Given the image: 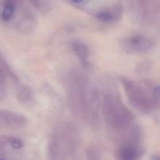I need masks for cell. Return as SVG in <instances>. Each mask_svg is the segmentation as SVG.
Returning a JSON list of instances; mask_svg holds the SVG:
<instances>
[{"mask_svg":"<svg viewBox=\"0 0 160 160\" xmlns=\"http://www.w3.org/2000/svg\"><path fill=\"white\" fill-rule=\"evenodd\" d=\"M65 88L69 107L73 115L89 125H98L101 95L88 77L78 69L71 70L66 77Z\"/></svg>","mask_w":160,"mask_h":160,"instance_id":"cell-1","label":"cell"},{"mask_svg":"<svg viewBox=\"0 0 160 160\" xmlns=\"http://www.w3.org/2000/svg\"><path fill=\"white\" fill-rule=\"evenodd\" d=\"M120 83L130 103L136 109L148 113L160 108V86L148 80L120 78Z\"/></svg>","mask_w":160,"mask_h":160,"instance_id":"cell-2","label":"cell"},{"mask_svg":"<svg viewBox=\"0 0 160 160\" xmlns=\"http://www.w3.org/2000/svg\"><path fill=\"white\" fill-rule=\"evenodd\" d=\"M102 112L106 125L116 132H124L132 128L135 116L124 104L117 90L108 89L103 92Z\"/></svg>","mask_w":160,"mask_h":160,"instance_id":"cell-3","label":"cell"},{"mask_svg":"<svg viewBox=\"0 0 160 160\" xmlns=\"http://www.w3.org/2000/svg\"><path fill=\"white\" fill-rule=\"evenodd\" d=\"M80 141L76 125L70 122L58 123L48 141L49 160H69L75 155Z\"/></svg>","mask_w":160,"mask_h":160,"instance_id":"cell-4","label":"cell"},{"mask_svg":"<svg viewBox=\"0 0 160 160\" xmlns=\"http://www.w3.org/2000/svg\"><path fill=\"white\" fill-rule=\"evenodd\" d=\"M154 47V41L143 35H133L124 38L120 42L122 50L131 54H145L152 51Z\"/></svg>","mask_w":160,"mask_h":160,"instance_id":"cell-5","label":"cell"},{"mask_svg":"<svg viewBox=\"0 0 160 160\" xmlns=\"http://www.w3.org/2000/svg\"><path fill=\"white\" fill-rule=\"evenodd\" d=\"M129 137L120 144L117 152L119 160H137L143 153L138 144L139 133L138 130L132 129Z\"/></svg>","mask_w":160,"mask_h":160,"instance_id":"cell-6","label":"cell"},{"mask_svg":"<svg viewBox=\"0 0 160 160\" xmlns=\"http://www.w3.org/2000/svg\"><path fill=\"white\" fill-rule=\"evenodd\" d=\"M28 123L26 116L17 111L8 109H0V127L18 129Z\"/></svg>","mask_w":160,"mask_h":160,"instance_id":"cell-7","label":"cell"},{"mask_svg":"<svg viewBox=\"0 0 160 160\" xmlns=\"http://www.w3.org/2000/svg\"><path fill=\"white\" fill-rule=\"evenodd\" d=\"M23 141L20 138L9 135H0V153L7 154L19 151L23 147Z\"/></svg>","mask_w":160,"mask_h":160,"instance_id":"cell-8","label":"cell"},{"mask_svg":"<svg viewBox=\"0 0 160 160\" xmlns=\"http://www.w3.org/2000/svg\"><path fill=\"white\" fill-rule=\"evenodd\" d=\"M19 0H0V20L9 23L13 20L17 13Z\"/></svg>","mask_w":160,"mask_h":160,"instance_id":"cell-9","label":"cell"},{"mask_svg":"<svg viewBox=\"0 0 160 160\" xmlns=\"http://www.w3.org/2000/svg\"><path fill=\"white\" fill-rule=\"evenodd\" d=\"M71 49L81 64L85 67H88L90 64L89 62L90 53L88 45L82 41L76 39L71 42Z\"/></svg>","mask_w":160,"mask_h":160,"instance_id":"cell-10","label":"cell"},{"mask_svg":"<svg viewBox=\"0 0 160 160\" xmlns=\"http://www.w3.org/2000/svg\"><path fill=\"white\" fill-rule=\"evenodd\" d=\"M122 9L120 6H115L112 9H104L97 13L95 17L99 21L106 24H111L117 21L121 17Z\"/></svg>","mask_w":160,"mask_h":160,"instance_id":"cell-11","label":"cell"},{"mask_svg":"<svg viewBox=\"0 0 160 160\" xmlns=\"http://www.w3.org/2000/svg\"><path fill=\"white\" fill-rule=\"evenodd\" d=\"M17 97L19 101L23 104L29 105L34 100V93L32 89L26 85H19L17 89Z\"/></svg>","mask_w":160,"mask_h":160,"instance_id":"cell-12","label":"cell"},{"mask_svg":"<svg viewBox=\"0 0 160 160\" xmlns=\"http://www.w3.org/2000/svg\"><path fill=\"white\" fill-rule=\"evenodd\" d=\"M88 160H99V155H98V152L96 149L92 147V148H89L88 151Z\"/></svg>","mask_w":160,"mask_h":160,"instance_id":"cell-13","label":"cell"},{"mask_svg":"<svg viewBox=\"0 0 160 160\" xmlns=\"http://www.w3.org/2000/svg\"><path fill=\"white\" fill-rule=\"evenodd\" d=\"M6 96V89L2 85V83H0V102L5 99Z\"/></svg>","mask_w":160,"mask_h":160,"instance_id":"cell-14","label":"cell"},{"mask_svg":"<svg viewBox=\"0 0 160 160\" xmlns=\"http://www.w3.org/2000/svg\"><path fill=\"white\" fill-rule=\"evenodd\" d=\"M152 160H160V155H153L152 156Z\"/></svg>","mask_w":160,"mask_h":160,"instance_id":"cell-15","label":"cell"},{"mask_svg":"<svg viewBox=\"0 0 160 160\" xmlns=\"http://www.w3.org/2000/svg\"><path fill=\"white\" fill-rule=\"evenodd\" d=\"M70 1L74 3H82L84 0H70Z\"/></svg>","mask_w":160,"mask_h":160,"instance_id":"cell-16","label":"cell"},{"mask_svg":"<svg viewBox=\"0 0 160 160\" xmlns=\"http://www.w3.org/2000/svg\"><path fill=\"white\" fill-rule=\"evenodd\" d=\"M0 160H3V159H2V158H0Z\"/></svg>","mask_w":160,"mask_h":160,"instance_id":"cell-17","label":"cell"}]
</instances>
